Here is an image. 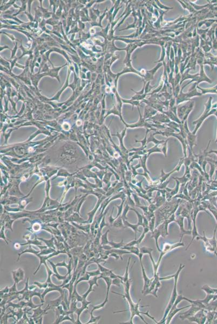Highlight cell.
I'll return each mask as SVG.
<instances>
[{
    "label": "cell",
    "mask_w": 217,
    "mask_h": 324,
    "mask_svg": "<svg viewBox=\"0 0 217 324\" xmlns=\"http://www.w3.org/2000/svg\"><path fill=\"white\" fill-rule=\"evenodd\" d=\"M132 279H129V281H127L125 283H123L122 284L124 286V294H119L117 293L114 292L112 291L113 293H115L117 294H118L120 296H122L123 298H124V299H126V301H127L129 305V310H125V311H117V312H114V313H119L122 312H125V311H129L130 312L131 316L130 319L129 321H127V322H125V323H122L121 324H133V320L135 316H139V318H141V320H142L143 321H144V323L145 324H148L147 323H146V320L144 319V318L143 317L141 314H144L147 316H148L149 318H150L151 319L153 320L155 322L156 324H157V321L156 320L155 318L154 317L151 316L150 314H149V311H147L146 312H143L140 311V302L141 301V299H140L138 302L137 303H134V302L132 301L131 296L130 292V290L131 285V283H132Z\"/></svg>",
    "instance_id": "cell-1"
},
{
    "label": "cell",
    "mask_w": 217,
    "mask_h": 324,
    "mask_svg": "<svg viewBox=\"0 0 217 324\" xmlns=\"http://www.w3.org/2000/svg\"><path fill=\"white\" fill-rule=\"evenodd\" d=\"M185 265H183L182 264H180L179 266V268L178 269L177 272L175 273L174 274H172L171 276H168L165 277H159V280L161 281H163V280H167V279H170L171 278H174V289L172 290V294L171 296V298H170V301L168 303V305L166 308L165 312L164 313V315L163 316V318L162 320L159 321L157 322V324H166V316H167L168 313L170 312V310L172 307V306H173L174 303L175 302V301L176 300L177 298L178 293H177V284L178 281V279H179V276L180 275V273L182 272L183 269L185 267Z\"/></svg>",
    "instance_id": "cell-2"
},
{
    "label": "cell",
    "mask_w": 217,
    "mask_h": 324,
    "mask_svg": "<svg viewBox=\"0 0 217 324\" xmlns=\"http://www.w3.org/2000/svg\"><path fill=\"white\" fill-rule=\"evenodd\" d=\"M32 253V254H35V256H36L37 257H38V258L40 259V265L39 266L38 268L36 270V271L34 273V274L35 275L36 273L39 270V269H40L41 265H42V264H45L46 263V261H48L50 258H52V257H54V256H57V255H59L60 253H67V252H66L65 251H64V250H62V251L58 250V251H55V252H54V253L50 254L48 255V256H44L43 255H41V254H40V251H36L34 249L32 248L31 245H29L28 249H26L25 250H24V251H23L22 253H19V254H18V255H19V258H18L17 261H19V260L20 259L21 255L23 253Z\"/></svg>",
    "instance_id": "cell-3"
},
{
    "label": "cell",
    "mask_w": 217,
    "mask_h": 324,
    "mask_svg": "<svg viewBox=\"0 0 217 324\" xmlns=\"http://www.w3.org/2000/svg\"><path fill=\"white\" fill-rule=\"evenodd\" d=\"M216 229L214 230L213 237L212 238H208L206 237L205 235V232L203 231V236H199L196 239L197 240H201L203 241L204 245L205 246L206 250L211 253H214L217 256V241L216 238Z\"/></svg>",
    "instance_id": "cell-4"
},
{
    "label": "cell",
    "mask_w": 217,
    "mask_h": 324,
    "mask_svg": "<svg viewBox=\"0 0 217 324\" xmlns=\"http://www.w3.org/2000/svg\"><path fill=\"white\" fill-rule=\"evenodd\" d=\"M184 297H185V296H183L182 294H180V295H178V296L176 300L175 301V302L174 303L173 306H172V307H171V310H170V312H169L168 314H167V316H166V324H170V323H171V321L172 320L173 318L176 315V314H177V313L180 312V311H182V310H184V309L188 308V307H189L191 306V305H189L186 306H185V307H180V308H178V305L182 301H184Z\"/></svg>",
    "instance_id": "cell-5"
},
{
    "label": "cell",
    "mask_w": 217,
    "mask_h": 324,
    "mask_svg": "<svg viewBox=\"0 0 217 324\" xmlns=\"http://www.w3.org/2000/svg\"><path fill=\"white\" fill-rule=\"evenodd\" d=\"M185 244L183 242H180L179 241L178 243H174V244H170V243H164V245H163V247L162 249V251L161 252V254L160 256L159 257L157 262L156 263V266H157V269H159V265L161 264V261H162L163 257H164L166 254H167L169 252H171V251H172L174 249H177L178 247H182V246H184Z\"/></svg>",
    "instance_id": "cell-6"
},
{
    "label": "cell",
    "mask_w": 217,
    "mask_h": 324,
    "mask_svg": "<svg viewBox=\"0 0 217 324\" xmlns=\"http://www.w3.org/2000/svg\"><path fill=\"white\" fill-rule=\"evenodd\" d=\"M201 210L200 209L199 207H196V208L192 211V214H191V217H192V223H193V227L192 229V239L190 241L189 244L187 246L186 250H187V249H189L190 245H191V244L193 243L194 240L198 236H200L199 234L198 233V232L197 227L196 226V218L198 214L199 211H200Z\"/></svg>",
    "instance_id": "cell-7"
},
{
    "label": "cell",
    "mask_w": 217,
    "mask_h": 324,
    "mask_svg": "<svg viewBox=\"0 0 217 324\" xmlns=\"http://www.w3.org/2000/svg\"><path fill=\"white\" fill-rule=\"evenodd\" d=\"M187 320L189 322H194L198 324H205L207 320L206 310L203 309L198 311L194 316L189 317Z\"/></svg>",
    "instance_id": "cell-8"
},
{
    "label": "cell",
    "mask_w": 217,
    "mask_h": 324,
    "mask_svg": "<svg viewBox=\"0 0 217 324\" xmlns=\"http://www.w3.org/2000/svg\"><path fill=\"white\" fill-rule=\"evenodd\" d=\"M143 254L141 253H140L139 255V256L138 257V258H139V261H140V264H141V268H142L143 278L144 283V287H143V290L142 291V294L146 291L147 289L149 287L150 285H151V283H152V281L153 279H154V277L150 279V278H149L148 277V276H147V274H146L145 270V269H144V266H143Z\"/></svg>",
    "instance_id": "cell-9"
},
{
    "label": "cell",
    "mask_w": 217,
    "mask_h": 324,
    "mask_svg": "<svg viewBox=\"0 0 217 324\" xmlns=\"http://www.w3.org/2000/svg\"><path fill=\"white\" fill-rule=\"evenodd\" d=\"M177 218H176V222L177 223L178 225L179 226V229H180V242L182 241V239L183 237L184 236V235H191L192 233V231L191 230H186L184 229V217L182 216L181 215H179L176 216Z\"/></svg>",
    "instance_id": "cell-10"
},
{
    "label": "cell",
    "mask_w": 217,
    "mask_h": 324,
    "mask_svg": "<svg viewBox=\"0 0 217 324\" xmlns=\"http://www.w3.org/2000/svg\"><path fill=\"white\" fill-rule=\"evenodd\" d=\"M191 305V306H190V308L189 310H188L187 311H186L185 312L182 313L181 314H179V318L180 319L183 320L187 319L189 317L194 316L196 313L198 311H199L201 310H203L197 306H196V305Z\"/></svg>",
    "instance_id": "cell-11"
},
{
    "label": "cell",
    "mask_w": 217,
    "mask_h": 324,
    "mask_svg": "<svg viewBox=\"0 0 217 324\" xmlns=\"http://www.w3.org/2000/svg\"><path fill=\"white\" fill-rule=\"evenodd\" d=\"M82 306L79 308L77 307L76 309L75 310V313L77 315V319L74 323V324H82V323H81L80 320H79V317L81 314V313H82L83 311L85 309H88V305L91 304V301H87V299H84L83 300L82 302Z\"/></svg>",
    "instance_id": "cell-12"
},
{
    "label": "cell",
    "mask_w": 217,
    "mask_h": 324,
    "mask_svg": "<svg viewBox=\"0 0 217 324\" xmlns=\"http://www.w3.org/2000/svg\"><path fill=\"white\" fill-rule=\"evenodd\" d=\"M101 274V271H100L99 269L96 271H92V272H86L84 274V276L83 277H81L79 279H78L77 281H76L75 284H78L79 282H81L82 281H88L90 279V277L99 276H100Z\"/></svg>",
    "instance_id": "cell-13"
},
{
    "label": "cell",
    "mask_w": 217,
    "mask_h": 324,
    "mask_svg": "<svg viewBox=\"0 0 217 324\" xmlns=\"http://www.w3.org/2000/svg\"><path fill=\"white\" fill-rule=\"evenodd\" d=\"M99 279H100L99 276H95V277H92V278L91 279H89V281H87L88 283L89 284V289L87 290V292L82 296L84 299H87V296L92 291H95L94 290L92 289V287H93L94 285H96L97 286H99V284H97V281L99 280Z\"/></svg>",
    "instance_id": "cell-14"
},
{
    "label": "cell",
    "mask_w": 217,
    "mask_h": 324,
    "mask_svg": "<svg viewBox=\"0 0 217 324\" xmlns=\"http://www.w3.org/2000/svg\"><path fill=\"white\" fill-rule=\"evenodd\" d=\"M12 275L15 283L17 284L20 281L23 280L24 277V270L22 268L17 269L15 271H12Z\"/></svg>",
    "instance_id": "cell-15"
},
{
    "label": "cell",
    "mask_w": 217,
    "mask_h": 324,
    "mask_svg": "<svg viewBox=\"0 0 217 324\" xmlns=\"http://www.w3.org/2000/svg\"><path fill=\"white\" fill-rule=\"evenodd\" d=\"M64 294L63 293L61 294V296H59L58 299L54 301H49L48 302V305L49 310L57 307L59 306L62 304V301L64 300Z\"/></svg>",
    "instance_id": "cell-16"
},
{
    "label": "cell",
    "mask_w": 217,
    "mask_h": 324,
    "mask_svg": "<svg viewBox=\"0 0 217 324\" xmlns=\"http://www.w3.org/2000/svg\"><path fill=\"white\" fill-rule=\"evenodd\" d=\"M191 213V211H189L186 207L182 210V211L180 212V215L182 216L184 218H187L188 221V227L189 230H191V221H192Z\"/></svg>",
    "instance_id": "cell-17"
},
{
    "label": "cell",
    "mask_w": 217,
    "mask_h": 324,
    "mask_svg": "<svg viewBox=\"0 0 217 324\" xmlns=\"http://www.w3.org/2000/svg\"><path fill=\"white\" fill-rule=\"evenodd\" d=\"M161 236V232H160V231H159V230H158L157 228H156V227L155 229L151 232V237L153 238L154 239V241H155V243H156V245L157 249L158 250V251L160 252H161L162 250L160 249L159 246V244H158V239H159V237H160Z\"/></svg>",
    "instance_id": "cell-18"
},
{
    "label": "cell",
    "mask_w": 217,
    "mask_h": 324,
    "mask_svg": "<svg viewBox=\"0 0 217 324\" xmlns=\"http://www.w3.org/2000/svg\"><path fill=\"white\" fill-rule=\"evenodd\" d=\"M48 261L51 264L52 267V268H53V272L54 273V274H53V276H55V277H56V278H57L58 280H59V281H64V280H65V279L67 278L68 276V273H67V274L65 275V276H61L59 273H58V272H57V266H56V264L55 265L52 262V261H50V260H49V259L48 260Z\"/></svg>",
    "instance_id": "cell-19"
},
{
    "label": "cell",
    "mask_w": 217,
    "mask_h": 324,
    "mask_svg": "<svg viewBox=\"0 0 217 324\" xmlns=\"http://www.w3.org/2000/svg\"><path fill=\"white\" fill-rule=\"evenodd\" d=\"M123 223H124V224L125 226V227H129L134 231V234H135V239H137V233L138 232L141 231V230H139V226L137 224H131V223L127 221V220H123Z\"/></svg>",
    "instance_id": "cell-20"
},
{
    "label": "cell",
    "mask_w": 217,
    "mask_h": 324,
    "mask_svg": "<svg viewBox=\"0 0 217 324\" xmlns=\"http://www.w3.org/2000/svg\"><path fill=\"white\" fill-rule=\"evenodd\" d=\"M121 249H123V250H125L128 251H129L131 253L134 254V255H136V256L138 257L139 254H140V250L138 248V246H127V247H123L121 248Z\"/></svg>",
    "instance_id": "cell-21"
},
{
    "label": "cell",
    "mask_w": 217,
    "mask_h": 324,
    "mask_svg": "<svg viewBox=\"0 0 217 324\" xmlns=\"http://www.w3.org/2000/svg\"><path fill=\"white\" fill-rule=\"evenodd\" d=\"M112 226H114V227L116 228H118V229H125L126 228L124 224L123 223V221L122 218L121 217V216H119L118 217L116 218L115 219L113 224H112Z\"/></svg>",
    "instance_id": "cell-22"
},
{
    "label": "cell",
    "mask_w": 217,
    "mask_h": 324,
    "mask_svg": "<svg viewBox=\"0 0 217 324\" xmlns=\"http://www.w3.org/2000/svg\"><path fill=\"white\" fill-rule=\"evenodd\" d=\"M72 261L71 259V260H70L68 265L66 264V263H65V261H64L63 262H62V263H57V264H56V265L57 267V266H62V267H66L68 270L67 273L68 274H71V271H72V266H71V265H72Z\"/></svg>",
    "instance_id": "cell-23"
},
{
    "label": "cell",
    "mask_w": 217,
    "mask_h": 324,
    "mask_svg": "<svg viewBox=\"0 0 217 324\" xmlns=\"http://www.w3.org/2000/svg\"><path fill=\"white\" fill-rule=\"evenodd\" d=\"M217 308V299L214 301H210L205 306V310L207 311H215Z\"/></svg>",
    "instance_id": "cell-24"
},
{
    "label": "cell",
    "mask_w": 217,
    "mask_h": 324,
    "mask_svg": "<svg viewBox=\"0 0 217 324\" xmlns=\"http://www.w3.org/2000/svg\"><path fill=\"white\" fill-rule=\"evenodd\" d=\"M101 278H102L103 280L105 281L106 284L107 286V296L106 297L108 298L109 296V290L110 289L111 286L112 285V279L110 277H102Z\"/></svg>",
    "instance_id": "cell-25"
},
{
    "label": "cell",
    "mask_w": 217,
    "mask_h": 324,
    "mask_svg": "<svg viewBox=\"0 0 217 324\" xmlns=\"http://www.w3.org/2000/svg\"><path fill=\"white\" fill-rule=\"evenodd\" d=\"M130 210H132V211H134V212H135V214H136V215H137V218H138V221H137V224L139 226H143H143H144V224H143V215L141 214H139V212H138L136 210L132 208V207H130Z\"/></svg>",
    "instance_id": "cell-26"
},
{
    "label": "cell",
    "mask_w": 217,
    "mask_h": 324,
    "mask_svg": "<svg viewBox=\"0 0 217 324\" xmlns=\"http://www.w3.org/2000/svg\"><path fill=\"white\" fill-rule=\"evenodd\" d=\"M109 245L111 246L112 249H121L123 247L124 245V244L123 243V239H122L121 242H119L118 243L114 242L113 241H109Z\"/></svg>",
    "instance_id": "cell-27"
},
{
    "label": "cell",
    "mask_w": 217,
    "mask_h": 324,
    "mask_svg": "<svg viewBox=\"0 0 217 324\" xmlns=\"http://www.w3.org/2000/svg\"><path fill=\"white\" fill-rule=\"evenodd\" d=\"M176 181L177 182V185H176V186L174 189H169L166 188V189L169 191V192H169V194H170V199H171V198L172 197L176 195V194H177L178 191H179L180 182H179L177 179H176Z\"/></svg>",
    "instance_id": "cell-28"
},
{
    "label": "cell",
    "mask_w": 217,
    "mask_h": 324,
    "mask_svg": "<svg viewBox=\"0 0 217 324\" xmlns=\"http://www.w3.org/2000/svg\"><path fill=\"white\" fill-rule=\"evenodd\" d=\"M38 239L44 241V242L45 243V244L47 245L48 247H49V248H52V249H54L55 250L56 247H55V246H54V238L53 236L52 237V239H51L50 240H46V239H42V238H38Z\"/></svg>",
    "instance_id": "cell-29"
},
{
    "label": "cell",
    "mask_w": 217,
    "mask_h": 324,
    "mask_svg": "<svg viewBox=\"0 0 217 324\" xmlns=\"http://www.w3.org/2000/svg\"><path fill=\"white\" fill-rule=\"evenodd\" d=\"M139 250H140V253H142L143 255L144 254L149 255L150 254H152V252L154 251V249L146 246H143L142 247L139 248Z\"/></svg>",
    "instance_id": "cell-30"
},
{
    "label": "cell",
    "mask_w": 217,
    "mask_h": 324,
    "mask_svg": "<svg viewBox=\"0 0 217 324\" xmlns=\"http://www.w3.org/2000/svg\"><path fill=\"white\" fill-rule=\"evenodd\" d=\"M130 258H129L128 261H127V264L126 265V271H125V273L124 274V276L123 277L122 280V284L123 283H125L127 281L129 280V265H130Z\"/></svg>",
    "instance_id": "cell-31"
},
{
    "label": "cell",
    "mask_w": 217,
    "mask_h": 324,
    "mask_svg": "<svg viewBox=\"0 0 217 324\" xmlns=\"http://www.w3.org/2000/svg\"><path fill=\"white\" fill-rule=\"evenodd\" d=\"M154 134H152V133H151L149 138L147 139V144L151 142H152L154 143L156 145H157V144H159L164 142L165 141L164 140H163V141H159V140H157V139L154 137Z\"/></svg>",
    "instance_id": "cell-32"
},
{
    "label": "cell",
    "mask_w": 217,
    "mask_h": 324,
    "mask_svg": "<svg viewBox=\"0 0 217 324\" xmlns=\"http://www.w3.org/2000/svg\"><path fill=\"white\" fill-rule=\"evenodd\" d=\"M214 294H206V296L205 298L202 300H200L201 303L204 305H205L206 306L209 303L210 301H211L213 299V296H214Z\"/></svg>",
    "instance_id": "cell-33"
},
{
    "label": "cell",
    "mask_w": 217,
    "mask_h": 324,
    "mask_svg": "<svg viewBox=\"0 0 217 324\" xmlns=\"http://www.w3.org/2000/svg\"><path fill=\"white\" fill-rule=\"evenodd\" d=\"M107 302H108V298H107V297H106L105 301H104L102 304L97 305H96V306H93V305L91 306L92 308L91 312H94L95 310H99V309L103 308V307H104V306L106 305V304H107Z\"/></svg>",
    "instance_id": "cell-34"
},
{
    "label": "cell",
    "mask_w": 217,
    "mask_h": 324,
    "mask_svg": "<svg viewBox=\"0 0 217 324\" xmlns=\"http://www.w3.org/2000/svg\"><path fill=\"white\" fill-rule=\"evenodd\" d=\"M215 315V311H206L207 320L209 324H212L213 322Z\"/></svg>",
    "instance_id": "cell-35"
},
{
    "label": "cell",
    "mask_w": 217,
    "mask_h": 324,
    "mask_svg": "<svg viewBox=\"0 0 217 324\" xmlns=\"http://www.w3.org/2000/svg\"><path fill=\"white\" fill-rule=\"evenodd\" d=\"M109 232V230H107V232L104 233L101 236V245H109V241L107 240V234Z\"/></svg>",
    "instance_id": "cell-36"
},
{
    "label": "cell",
    "mask_w": 217,
    "mask_h": 324,
    "mask_svg": "<svg viewBox=\"0 0 217 324\" xmlns=\"http://www.w3.org/2000/svg\"><path fill=\"white\" fill-rule=\"evenodd\" d=\"M149 228L150 232H152L156 228V217L154 216L152 218L151 220L149 221Z\"/></svg>",
    "instance_id": "cell-37"
},
{
    "label": "cell",
    "mask_w": 217,
    "mask_h": 324,
    "mask_svg": "<svg viewBox=\"0 0 217 324\" xmlns=\"http://www.w3.org/2000/svg\"><path fill=\"white\" fill-rule=\"evenodd\" d=\"M101 316H93V312H90V319L89 321L85 323L86 324H94L97 323L99 320L101 319Z\"/></svg>",
    "instance_id": "cell-38"
},
{
    "label": "cell",
    "mask_w": 217,
    "mask_h": 324,
    "mask_svg": "<svg viewBox=\"0 0 217 324\" xmlns=\"http://www.w3.org/2000/svg\"><path fill=\"white\" fill-rule=\"evenodd\" d=\"M130 206L128 204H126V205L125 206L124 209L123 210V214H121V217L122 218L123 220H127V214L128 213L129 211L130 210Z\"/></svg>",
    "instance_id": "cell-39"
},
{
    "label": "cell",
    "mask_w": 217,
    "mask_h": 324,
    "mask_svg": "<svg viewBox=\"0 0 217 324\" xmlns=\"http://www.w3.org/2000/svg\"><path fill=\"white\" fill-rule=\"evenodd\" d=\"M201 290H203L206 294H214V292L213 288L207 285H205L201 287Z\"/></svg>",
    "instance_id": "cell-40"
},
{
    "label": "cell",
    "mask_w": 217,
    "mask_h": 324,
    "mask_svg": "<svg viewBox=\"0 0 217 324\" xmlns=\"http://www.w3.org/2000/svg\"><path fill=\"white\" fill-rule=\"evenodd\" d=\"M206 206L207 207V208L209 210V211L213 214L214 217L215 218L217 222V210L212 205H211L209 204H207L206 205Z\"/></svg>",
    "instance_id": "cell-41"
},
{
    "label": "cell",
    "mask_w": 217,
    "mask_h": 324,
    "mask_svg": "<svg viewBox=\"0 0 217 324\" xmlns=\"http://www.w3.org/2000/svg\"><path fill=\"white\" fill-rule=\"evenodd\" d=\"M168 141L169 139L166 140L165 142L163 144L162 147V153H163V154H164L165 157L167 156V143L168 142Z\"/></svg>",
    "instance_id": "cell-42"
},
{
    "label": "cell",
    "mask_w": 217,
    "mask_h": 324,
    "mask_svg": "<svg viewBox=\"0 0 217 324\" xmlns=\"http://www.w3.org/2000/svg\"><path fill=\"white\" fill-rule=\"evenodd\" d=\"M148 209L151 212L154 213V212H156V211L158 209V207L154 203H151L150 205L148 206Z\"/></svg>",
    "instance_id": "cell-43"
},
{
    "label": "cell",
    "mask_w": 217,
    "mask_h": 324,
    "mask_svg": "<svg viewBox=\"0 0 217 324\" xmlns=\"http://www.w3.org/2000/svg\"><path fill=\"white\" fill-rule=\"evenodd\" d=\"M121 284H122V281L121 279L119 278H117L112 279V285H116L117 286L120 287L121 286Z\"/></svg>",
    "instance_id": "cell-44"
},
{
    "label": "cell",
    "mask_w": 217,
    "mask_h": 324,
    "mask_svg": "<svg viewBox=\"0 0 217 324\" xmlns=\"http://www.w3.org/2000/svg\"><path fill=\"white\" fill-rule=\"evenodd\" d=\"M132 195L134 196V202H135V206L138 207L139 206L141 205V203H140V200H139V198L138 197V196L136 194H134V193H132Z\"/></svg>",
    "instance_id": "cell-45"
},
{
    "label": "cell",
    "mask_w": 217,
    "mask_h": 324,
    "mask_svg": "<svg viewBox=\"0 0 217 324\" xmlns=\"http://www.w3.org/2000/svg\"><path fill=\"white\" fill-rule=\"evenodd\" d=\"M107 226L108 225L105 223V216H104L103 218V220H102V221L101 223V224H100V225H99V229L98 232H99V233H102V230L103 229V227H104V226Z\"/></svg>",
    "instance_id": "cell-46"
},
{
    "label": "cell",
    "mask_w": 217,
    "mask_h": 324,
    "mask_svg": "<svg viewBox=\"0 0 217 324\" xmlns=\"http://www.w3.org/2000/svg\"><path fill=\"white\" fill-rule=\"evenodd\" d=\"M0 238H1V239H3L4 241L6 242L7 244H8V242L7 241V239H6V236H5V234H4V226L2 227V228L1 230V232H0Z\"/></svg>",
    "instance_id": "cell-47"
},
{
    "label": "cell",
    "mask_w": 217,
    "mask_h": 324,
    "mask_svg": "<svg viewBox=\"0 0 217 324\" xmlns=\"http://www.w3.org/2000/svg\"><path fill=\"white\" fill-rule=\"evenodd\" d=\"M96 264L98 265L99 269V270H100V271H101V273L105 272H107V271H108L110 270L109 269H107V268L104 267L102 265H101L100 264H99V263H97Z\"/></svg>",
    "instance_id": "cell-48"
},
{
    "label": "cell",
    "mask_w": 217,
    "mask_h": 324,
    "mask_svg": "<svg viewBox=\"0 0 217 324\" xmlns=\"http://www.w3.org/2000/svg\"><path fill=\"white\" fill-rule=\"evenodd\" d=\"M138 207L142 210L144 212V214H146V213H147L149 212L148 206H147L140 205L138 206Z\"/></svg>",
    "instance_id": "cell-49"
},
{
    "label": "cell",
    "mask_w": 217,
    "mask_h": 324,
    "mask_svg": "<svg viewBox=\"0 0 217 324\" xmlns=\"http://www.w3.org/2000/svg\"><path fill=\"white\" fill-rule=\"evenodd\" d=\"M209 164H210L211 165V171H210V177H211V178H212V176L213 173H214V169H215V166H214V165H213L212 164H211V163H209Z\"/></svg>",
    "instance_id": "cell-50"
},
{
    "label": "cell",
    "mask_w": 217,
    "mask_h": 324,
    "mask_svg": "<svg viewBox=\"0 0 217 324\" xmlns=\"http://www.w3.org/2000/svg\"><path fill=\"white\" fill-rule=\"evenodd\" d=\"M209 154H211V153H215L217 154V150H211L209 152H208Z\"/></svg>",
    "instance_id": "cell-51"
}]
</instances>
